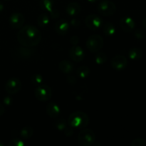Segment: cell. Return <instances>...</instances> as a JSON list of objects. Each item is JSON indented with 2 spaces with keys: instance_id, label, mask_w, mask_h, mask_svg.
I'll return each instance as SVG.
<instances>
[{
  "instance_id": "1",
  "label": "cell",
  "mask_w": 146,
  "mask_h": 146,
  "mask_svg": "<svg viewBox=\"0 0 146 146\" xmlns=\"http://www.w3.org/2000/svg\"><path fill=\"white\" fill-rule=\"evenodd\" d=\"M41 32L34 26L22 27L17 34V40L24 47H34L38 45L41 41Z\"/></svg>"
},
{
  "instance_id": "2",
  "label": "cell",
  "mask_w": 146,
  "mask_h": 146,
  "mask_svg": "<svg viewBox=\"0 0 146 146\" xmlns=\"http://www.w3.org/2000/svg\"><path fill=\"white\" fill-rule=\"evenodd\" d=\"M89 123V117L83 111L72 113L68 118V124L74 129L84 128Z\"/></svg>"
},
{
  "instance_id": "3",
  "label": "cell",
  "mask_w": 146,
  "mask_h": 146,
  "mask_svg": "<svg viewBox=\"0 0 146 146\" xmlns=\"http://www.w3.org/2000/svg\"><path fill=\"white\" fill-rule=\"evenodd\" d=\"M104 44V41L103 37L98 34H94L88 37L86 46L88 51L92 53H96L103 48Z\"/></svg>"
},
{
  "instance_id": "4",
  "label": "cell",
  "mask_w": 146,
  "mask_h": 146,
  "mask_svg": "<svg viewBox=\"0 0 146 146\" xmlns=\"http://www.w3.org/2000/svg\"><path fill=\"white\" fill-rule=\"evenodd\" d=\"M97 10L101 15L104 17H110L115 13L116 6L113 1L109 0H103L98 4Z\"/></svg>"
},
{
  "instance_id": "5",
  "label": "cell",
  "mask_w": 146,
  "mask_h": 146,
  "mask_svg": "<svg viewBox=\"0 0 146 146\" xmlns=\"http://www.w3.org/2000/svg\"><path fill=\"white\" fill-rule=\"evenodd\" d=\"M78 141L83 146L92 145L96 141V134L91 129H83L78 135Z\"/></svg>"
},
{
  "instance_id": "6",
  "label": "cell",
  "mask_w": 146,
  "mask_h": 146,
  "mask_svg": "<svg viewBox=\"0 0 146 146\" xmlns=\"http://www.w3.org/2000/svg\"><path fill=\"white\" fill-rule=\"evenodd\" d=\"M34 96L38 101L41 102L49 101L52 96V90L48 86L41 84L35 88Z\"/></svg>"
},
{
  "instance_id": "7",
  "label": "cell",
  "mask_w": 146,
  "mask_h": 146,
  "mask_svg": "<svg viewBox=\"0 0 146 146\" xmlns=\"http://www.w3.org/2000/svg\"><path fill=\"white\" fill-rule=\"evenodd\" d=\"M22 84L19 78L13 77L9 78L5 84V91L9 95H13L21 91Z\"/></svg>"
},
{
  "instance_id": "8",
  "label": "cell",
  "mask_w": 146,
  "mask_h": 146,
  "mask_svg": "<svg viewBox=\"0 0 146 146\" xmlns=\"http://www.w3.org/2000/svg\"><path fill=\"white\" fill-rule=\"evenodd\" d=\"M84 22L87 28L95 31L102 27L103 19L99 16L96 14H90L86 17Z\"/></svg>"
},
{
  "instance_id": "9",
  "label": "cell",
  "mask_w": 146,
  "mask_h": 146,
  "mask_svg": "<svg viewBox=\"0 0 146 146\" xmlns=\"http://www.w3.org/2000/svg\"><path fill=\"white\" fill-rule=\"evenodd\" d=\"M9 24L11 28L14 29H19L24 25L25 22V17L21 13H13L9 17Z\"/></svg>"
},
{
  "instance_id": "10",
  "label": "cell",
  "mask_w": 146,
  "mask_h": 146,
  "mask_svg": "<svg viewBox=\"0 0 146 146\" xmlns=\"http://www.w3.org/2000/svg\"><path fill=\"white\" fill-rule=\"evenodd\" d=\"M111 65L112 68L116 71H121L127 66L128 60L124 56L116 55L111 59Z\"/></svg>"
},
{
  "instance_id": "11",
  "label": "cell",
  "mask_w": 146,
  "mask_h": 146,
  "mask_svg": "<svg viewBox=\"0 0 146 146\" xmlns=\"http://www.w3.org/2000/svg\"><path fill=\"white\" fill-rule=\"evenodd\" d=\"M69 56L72 61L75 62H81L84 59L85 53L81 46L75 45L69 50Z\"/></svg>"
},
{
  "instance_id": "12",
  "label": "cell",
  "mask_w": 146,
  "mask_h": 146,
  "mask_svg": "<svg viewBox=\"0 0 146 146\" xmlns=\"http://www.w3.org/2000/svg\"><path fill=\"white\" fill-rule=\"evenodd\" d=\"M120 27L121 29L127 33L133 31L135 27V23L133 19L130 17H123L120 20Z\"/></svg>"
},
{
  "instance_id": "13",
  "label": "cell",
  "mask_w": 146,
  "mask_h": 146,
  "mask_svg": "<svg viewBox=\"0 0 146 146\" xmlns=\"http://www.w3.org/2000/svg\"><path fill=\"white\" fill-rule=\"evenodd\" d=\"M69 23L65 19H61L56 21L55 24V29L56 33L58 35L64 36L67 34L68 29H69Z\"/></svg>"
},
{
  "instance_id": "14",
  "label": "cell",
  "mask_w": 146,
  "mask_h": 146,
  "mask_svg": "<svg viewBox=\"0 0 146 146\" xmlns=\"http://www.w3.org/2000/svg\"><path fill=\"white\" fill-rule=\"evenodd\" d=\"M47 115L52 118H55L59 115L61 113V108L59 106L54 102H50L48 105L46 106V108Z\"/></svg>"
},
{
  "instance_id": "15",
  "label": "cell",
  "mask_w": 146,
  "mask_h": 146,
  "mask_svg": "<svg viewBox=\"0 0 146 146\" xmlns=\"http://www.w3.org/2000/svg\"><path fill=\"white\" fill-rule=\"evenodd\" d=\"M66 11L70 17H76L80 14L81 11V7L78 3L71 2L67 5Z\"/></svg>"
},
{
  "instance_id": "16",
  "label": "cell",
  "mask_w": 146,
  "mask_h": 146,
  "mask_svg": "<svg viewBox=\"0 0 146 146\" xmlns=\"http://www.w3.org/2000/svg\"><path fill=\"white\" fill-rule=\"evenodd\" d=\"M74 64L71 61L67 60H63L58 64L60 71L65 74H69L74 71Z\"/></svg>"
},
{
  "instance_id": "17",
  "label": "cell",
  "mask_w": 146,
  "mask_h": 146,
  "mask_svg": "<svg viewBox=\"0 0 146 146\" xmlns=\"http://www.w3.org/2000/svg\"><path fill=\"white\" fill-rule=\"evenodd\" d=\"M128 56L133 61H138L143 56V51L140 48H131L128 51Z\"/></svg>"
},
{
  "instance_id": "18",
  "label": "cell",
  "mask_w": 146,
  "mask_h": 146,
  "mask_svg": "<svg viewBox=\"0 0 146 146\" xmlns=\"http://www.w3.org/2000/svg\"><path fill=\"white\" fill-rule=\"evenodd\" d=\"M34 51L31 48H28V47H24V48H18L17 54L20 58H28L31 57L34 54Z\"/></svg>"
},
{
  "instance_id": "19",
  "label": "cell",
  "mask_w": 146,
  "mask_h": 146,
  "mask_svg": "<svg viewBox=\"0 0 146 146\" xmlns=\"http://www.w3.org/2000/svg\"><path fill=\"white\" fill-rule=\"evenodd\" d=\"M50 22V17L46 13H42L40 14L38 17V20H37V23L38 25L41 28H44V27H47Z\"/></svg>"
},
{
  "instance_id": "20",
  "label": "cell",
  "mask_w": 146,
  "mask_h": 146,
  "mask_svg": "<svg viewBox=\"0 0 146 146\" xmlns=\"http://www.w3.org/2000/svg\"><path fill=\"white\" fill-rule=\"evenodd\" d=\"M34 135V128L31 126H25L21 130L20 135L24 140H28L31 138Z\"/></svg>"
},
{
  "instance_id": "21",
  "label": "cell",
  "mask_w": 146,
  "mask_h": 146,
  "mask_svg": "<svg viewBox=\"0 0 146 146\" xmlns=\"http://www.w3.org/2000/svg\"><path fill=\"white\" fill-rule=\"evenodd\" d=\"M116 32V29L113 24L111 22H107L104 26V33L108 36H112Z\"/></svg>"
},
{
  "instance_id": "22",
  "label": "cell",
  "mask_w": 146,
  "mask_h": 146,
  "mask_svg": "<svg viewBox=\"0 0 146 146\" xmlns=\"http://www.w3.org/2000/svg\"><path fill=\"white\" fill-rule=\"evenodd\" d=\"M54 0H39V6L42 9L50 11L54 9Z\"/></svg>"
},
{
  "instance_id": "23",
  "label": "cell",
  "mask_w": 146,
  "mask_h": 146,
  "mask_svg": "<svg viewBox=\"0 0 146 146\" xmlns=\"http://www.w3.org/2000/svg\"><path fill=\"white\" fill-rule=\"evenodd\" d=\"M90 72H91V70H90L89 67H88L87 66H81L77 69V74L79 78H82V79L87 78L89 76Z\"/></svg>"
},
{
  "instance_id": "24",
  "label": "cell",
  "mask_w": 146,
  "mask_h": 146,
  "mask_svg": "<svg viewBox=\"0 0 146 146\" xmlns=\"http://www.w3.org/2000/svg\"><path fill=\"white\" fill-rule=\"evenodd\" d=\"M31 81L32 83V84L35 86H40L41 84H43L44 83V77L41 75V74H34L31 76Z\"/></svg>"
},
{
  "instance_id": "25",
  "label": "cell",
  "mask_w": 146,
  "mask_h": 146,
  "mask_svg": "<svg viewBox=\"0 0 146 146\" xmlns=\"http://www.w3.org/2000/svg\"><path fill=\"white\" fill-rule=\"evenodd\" d=\"M108 58H107L106 54L103 52H98L95 56V61L98 65H101L106 63Z\"/></svg>"
},
{
  "instance_id": "26",
  "label": "cell",
  "mask_w": 146,
  "mask_h": 146,
  "mask_svg": "<svg viewBox=\"0 0 146 146\" xmlns=\"http://www.w3.org/2000/svg\"><path fill=\"white\" fill-rule=\"evenodd\" d=\"M67 122L65 119L64 118H60V119H58L55 122V125L56 128L58 131H64L66 128L67 127Z\"/></svg>"
},
{
  "instance_id": "27",
  "label": "cell",
  "mask_w": 146,
  "mask_h": 146,
  "mask_svg": "<svg viewBox=\"0 0 146 146\" xmlns=\"http://www.w3.org/2000/svg\"><path fill=\"white\" fill-rule=\"evenodd\" d=\"M25 143L21 139L19 138H14V139L11 140L8 143V146H24Z\"/></svg>"
},
{
  "instance_id": "28",
  "label": "cell",
  "mask_w": 146,
  "mask_h": 146,
  "mask_svg": "<svg viewBox=\"0 0 146 146\" xmlns=\"http://www.w3.org/2000/svg\"><path fill=\"white\" fill-rule=\"evenodd\" d=\"M134 36L135 38L138 40H142L145 38V33L141 29H137L135 31H134Z\"/></svg>"
},
{
  "instance_id": "29",
  "label": "cell",
  "mask_w": 146,
  "mask_h": 146,
  "mask_svg": "<svg viewBox=\"0 0 146 146\" xmlns=\"http://www.w3.org/2000/svg\"><path fill=\"white\" fill-rule=\"evenodd\" d=\"M131 145L132 146H146V140L143 138H136L132 141Z\"/></svg>"
},
{
  "instance_id": "30",
  "label": "cell",
  "mask_w": 146,
  "mask_h": 146,
  "mask_svg": "<svg viewBox=\"0 0 146 146\" xmlns=\"http://www.w3.org/2000/svg\"><path fill=\"white\" fill-rule=\"evenodd\" d=\"M50 14H51V17L52 19H57L60 16V13L59 11H58L57 9H52L51 11H49Z\"/></svg>"
},
{
  "instance_id": "31",
  "label": "cell",
  "mask_w": 146,
  "mask_h": 146,
  "mask_svg": "<svg viewBox=\"0 0 146 146\" xmlns=\"http://www.w3.org/2000/svg\"><path fill=\"white\" fill-rule=\"evenodd\" d=\"M73 129H74V128L71 126L66 127V128L64 130L65 135H66V136H71V135L74 134V131H73Z\"/></svg>"
},
{
  "instance_id": "32",
  "label": "cell",
  "mask_w": 146,
  "mask_h": 146,
  "mask_svg": "<svg viewBox=\"0 0 146 146\" xmlns=\"http://www.w3.org/2000/svg\"><path fill=\"white\" fill-rule=\"evenodd\" d=\"M66 81L69 84H71V85H74V84L76 83V77L74 76L70 75L67 77Z\"/></svg>"
},
{
  "instance_id": "33",
  "label": "cell",
  "mask_w": 146,
  "mask_h": 146,
  "mask_svg": "<svg viewBox=\"0 0 146 146\" xmlns=\"http://www.w3.org/2000/svg\"><path fill=\"white\" fill-rule=\"evenodd\" d=\"M80 24H81L80 20L78 19H73L71 20V22H70V24H71L72 27H75V28L79 27Z\"/></svg>"
},
{
  "instance_id": "34",
  "label": "cell",
  "mask_w": 146,
  "mask_h": 146,
  "mask_svg": "<svg viewBox=\"0 0 146 146\" xmlns=\"http://www.w3.org/2000/svg\"><path fill=\"white\" fill-rule=\"evenodd\" d=\"M3 102H4V105L7 106H11V104H12V98H11L10 96H6L4 97V99H3Z\"/></svg>"
},
{
  "instance_id": "35",
  "label": "cell",
  "mask_w": 146,
  "mask_h": 146,
  "mask_svg": "<svg viewBox=\"0 0 146 146\" xmlns=\"http://www.w3.org/2000/svg\"><path fill=\"white\" fill-rule=\"evenodd\" d=\"M70 42H71V44L74 46L77 45V44H78V42H79V37L77 36H73L71 38Z\"/></svg>"
},
{
  "instance_id": "36",
  "label": "cell",
  "mask_w": 146,
  "mask_h": 146,
  "mask_svg": "<svg viewBox=\"0 0 146 146\" xmlns=\"http://www.w3.org/2000/svg\"><path fill=\"white\" fill-rule=\"evenodd\" d=\"M4 112H5V108H4V106L0 103V116H1V115L4 113Z\"/></svg>"
},
{
  "instance_id": "37",
  "label": "cell",
  "mask_w": 146,
  "mask_h": 146,
  "mask_svg": "<svg viewBox=\"0 0 146 146\" xmlns=\"http://www.w3.org/2000/svg\"><path fill=\"white\" fill-rule=\"evenodd\" d=\"M142 25H143V28L146 30V18L143 19Z\"/></svg>"
},
{
  "instance_id": "38",
  "label": "cell",
  "mask_w": 146,
  "mask_h": 146,
  "mask_svg": "<svg viewBox=\"0 0 146 146\" xmlns=\"http://www.w3.org/2000/svg\"><path fill=\"white\" fill-rule=\"evenodd\" d=\"M4 4H3V3L1 2V1H0V12H1V11L4 10Z\"/></svg>"
},
{
  "instance_id": "39",
  "label": "cell",
  "mask_w": 146,
  "mask_h": 146,
  "mask_svg": "<svg viewBox=\"0 0 146 146\" xmlns=\"http://www.w3.org/2000/svg\"><path fill=\"white\" fill-rule=\"evenodd\" d=\"M87 1H88L89 3L94 4V3H96V2H97V1H98L99 0H87Z\"/></svg>"
},
{
  "instance_id": "40",
  "label": "cell",
  "mask_w": 146,
  "mask_h": 146,
  "mask_svg": "<svg viewBox=\"0 0 146 146\" xmlns=\"http://www.w3.org/2000/svg\"><path fill=\"white\" fill-rule=\"evenodd\" d=\"M0 146H4V143H2V142H1V141H0Z\"/></svg>"
}]
</instances>
